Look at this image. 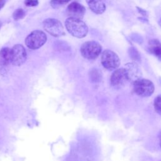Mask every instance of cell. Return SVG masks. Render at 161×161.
<instances>
[{"instance_id":"6da1fadb","label":"cell","mask_w":161,"mask_h":161,"mask_svg":"<svg viewBox=\"0 0 161 161\" xmlns=\"http://www.w3.org/2000/svg\"><path fill=\"white\" fill-rule=\"evenodd\" d=\"M65 25L68 32L78 38L85 37L88 33V27L80 19L69 17L65 20Z\"/></svg>"},{"instance_id":"7a4b0ae2","label":"cell","mask_w":161,"mask_h":161,"mask_svg":"<svg viewBox=\"0 0 161 161\" xmlns=\"http://www.w3.org/2000/svg\"><path fill=\"white\" fill-rule=\"evenodd\" d=\"M46 34L41 30H36L31 32L25 38V44L31 50H36L42 47L47 42Z\"/></svg>"},{"instance_id":"3957f363","label":"cell","mask_w":161,"mask_h":161,"mask_svg":"<svg viewBox=\"0 0 161 161\" xmlns=\"http://www.w3.org/2000/svg\"><path fill=\"white\" fill-rule=\"evenodd\" d=\"M102 50L101 45L96 41L84 42L80 47V53L83 57L89 60L96 58Z\"/></svg>"},{"instance_id":"277c9868","label":"cell","mask_w":161,"mask_h":161,"mask_svg":"<svg viewBox=\"0 0 161 161\" xmlns=\"http://www.w3.org/2000/svg\"><path fill=\"white\" fill-rule=\"evenodd\" d=\"M155 90L153 84L150 80L139 79L133 82V91L135 93L141 97L151 96Z\"/></svg>"},{"instance_id":"5b68a950","label":"cell","mask_w":161,"mask_h":161,"mask_svg":"<svg viewBox=\"0 0 161 161\" xmlns=\"http://www.w3.org/2000/svg\"><path fill=\"white\" fill-rule=\"evenodd\" d=\"M101 64L103 67L109 70H116L120 65V59L118 55L111 50L106 49L101 54Z\"/></svg>"},{"instance_id":"8992f818","label":"cell","mask_w":161,"mask_h":161,"mask_svg":"<svg viewBox=\"0 0 161 161\" xmlns=\"http://www.w3.org/2000/svg\"><path fill=\"white\" fill-rule=\"evenodd\" d=\"M43 29L50 35L58 37L65 35L62 23L55 18H47L43 22Z\"/></svg>"},{"instance_id":"52a82bcc","label":"cell","mask_w":161,"mask_h":161,"mask_svg":"<svg viewBox=\"0 0 161 161\" xmlns=\"http://www.w3.org/2000/svg\"><path fill=\"white\" fill-rule=\"evenodd\" d=\"M27 57L25 47L21 44H16L11 49V63L15 66L23 65Z\"/></svg>"},{"instance_id":"ba28073f","label":"cell","mask_w":161,"mask_h":161,"mask_svg":"<svg viewBox=\"0 0 161 161\" xmlns=\"http://www.w3.org/2000/svg\"><path fill=\"white\" fill-rule=\"evenodd\" d=\"M128 80V77L125 68L116 69L111 76V83L114 87L121 86Z\"/></svg>"},{"instance_id":"9c48e42d","label":"cell","mask_w":161,"mask_h":161,"mask_svg":"<svg viewBox=\"0 0 161 161\" xmlns=\"http://www.w3.org/2000/svg\"><path fill=\"white\" fill-rule=\"evenodd\" d=\"M67 12L70 17L81 19L85 14L86 8L84 6L77 2H73L68 5Z\"/></svg>"},{"instance_id":"30bf717a","label":"cell","mask_w":161,"mask_h":161,"mask_svg":"<svg viewBox=\"0 0 161 161\" xmlns=\"http://www.w3.org/2000/svg\"><path fill=\"white\" fill-rule=\"evenodd\" d=\"M125 69L127 73V75L128 77V80H133V82L140 79L141 77V71L138 67V65L133 62V63H128L125 65Z\"/></svg>"},{"instance_id":"8fae6325","label":"cell","mask_w":161,"mask_h":161,"mask_svg":"<svg viewBox=\"0 0 161 161\" xmlns=\"http://www.w3.org/2000/svg\"><path fill=\"white\" fill-rule=\"evenodd\" d=\"M89 9L95 14H103L106 10L105 4L101 0H86Z\"/></svg>"},{"instance_id":"7c38bea8","label":"cell","mask_w":161,"mask_h":161,"mask_svg":"<svg viewBox=\"0 0 161 161\" xmlns=\"http://www.w3.org/2000/svg\"><path fill=\"white\" fill-rule=\"evenodd\" d=\"M148 49L151 53L153 54L161 61V43L158 40H150L148 42Z\"/></svg>"},{"instance_id":"4fadbf2b","label":"cell","mask_w":161,"mask_h":161,"mask_svg":"<svg viewBox=\"0 0 161 161\" xmlns=\"http://www.w3.org/2000/svg\"><path fill=\"white\" fill-rule=\"evenodd\" d=\"M11 63V49L8 47L3 48L0 50V65L6 66Z\"/></svg>"},{"instance_id":"5bb4252c","label":"cell","mask_w":161,"mask_h":161,"mask_svg":"<svg viewBox=\"0 0 161 161\" xmlns=\"http://www.w3.org/2000/svg\"><path fill=\"white\" fill-rule=\"evenodd\" d=\"M89 77L91 80L93 82H99L102 78L101 72L99 70L95 69L91 70L89 73Z\"/></svg>"},{"instance_id":"9a60e30c","label":"cell","mask_w":161,"mask_h":161,"mask_svg":"<svg viewBox=\"0 0 161 161\" xmlns=\"http://www.w3.org/2000/svg\"><path fill=\"white\" fill-rule=\"evenodd\" d=\"M26 16V12L22 8H18L16 9L13 13V18L15 21L23 19Z\"/></svg>"},{"instance_id":"2e32d148","label":"cell","mask_w":161,"mask_h":161,"mask_svg":"<svg viewBox=\"0 0 161 161\" xmlns=\"http://www.w3.org/2000/svg\"><path fill=\"white\" fill-rule=\"evenodd\" d=\"M128 52H129V55L133 60H134L135 62H140V60H141L140 55L136 49H135L133 47H131L129 49Z\"/></svg>"},{"instance_id":"e0dca14e","label":"cell","mask_w":161,"mask_h":161,"mask_svg":"<svg viewBox=\"0 0 161 161\" xmlns=\"http://www.w3.org/2000/svg\"><path fill=\"white\" fill-rule=\"evenodd\" d=\"M70 0H51L50 5L54 9H57L59 7L67 4Z\"/></svg>"},{"instance_id":"ac0fdd59","label":"cell","mask_w":161,"mask_h":161,"mask_svg":"<svg viewBox=\"0 0 161 161\" xmlns=\"http://www.w3.org/2000/svg\"><path fill=\"white\" fill-rule=\"evenodd\" d=\"M153 105L155 111L158 114L161 115V95H158L155 97Z\"/></svg>"},{"instance_id":"d6986e66","label":"cell","mask_w":161,"mask_h":161,"mask_svg":"<svg viewBox=\"0 0 161 161\" xmlns=\"http://www.w3.org/2000/svg\"><path fill=\"white\" fill-rule=\"evenodd\" d=\"M24 3L26 6L34 7L38 4V0H25Z\"/></svg>"},{"instance_id":"ffe728a7","label":"cell","mask_w":161,"mask_h":161,"mask_svg":"<svg viewBox=\"0 0 161 161\" xmlns=\"http://www.w3.org/2000/svg\"><path fill=\"white\" fill-rule=\"evenodd\" d=\"M6 4V0H0V10Z\"/></svg>"},{"instance_id":"44dd1931","label":"cell","mask_w":161,"mask_h":161,"mask_svg":"<svg viewBox=\"0 0 161 161\" xmlns=\"http://www.w3.org/2000/svg\"><path fill=\"white\" fill-rule=\"evenodd\" d=\"M1 26H2V23H1V21H0V29H1Z\"/></svg>"},{"instance_id":"7402d4cb","label":"cell","mask_w":161,"mask_h":161,"mask_svg":"<svg viewBox=\"0 0 161 161\" xmlns=\"http://www.w3.org/2000/svg\"><path fill=\"white\" fill-rule=\"evenodd\" d=\"M160 25H161V19H160Z\"/></svg>"},{"instance_id":"603a6c76","label":"cell","mask_w":161,"mask_h":161,"mask_svg":"<svg viewBox=\"0 0 161 161\" xmlns=\"http://www.w3.org/2000/svg\"><path fill=\"white\" fill-rule=\"evenodd\" d=\"M160 147H161V140H160Z\"/></svg>"}]
</instances>
